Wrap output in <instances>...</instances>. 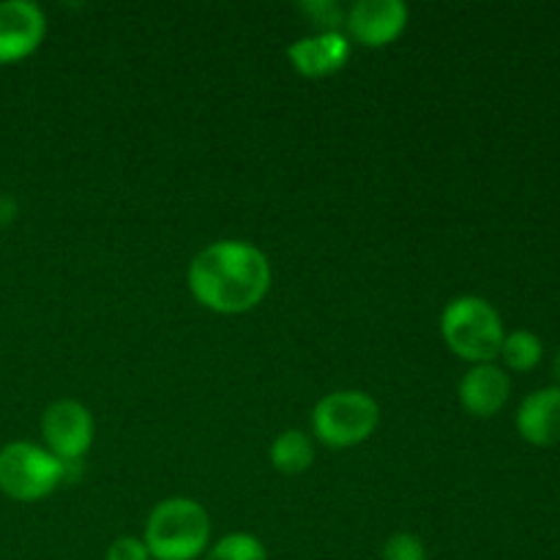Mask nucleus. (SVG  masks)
Segmentation results:
<instances>
[{"mask_svg":"<svg viewBox=\"0 0 560 560\" xmlns=\"http://www.w3.org/2000/svg\"><path fill=\"white\" fill-rule=\"evenodd\" d=\"M142 541L156 560H195L211 541V517L191 498H167L148 514Z\"/></svg>","mask_w":560,"mask_h":560,"instance_id":"2","label":"nucleus"},{"mask_svg":"<svg viewBox=\"0 0 560 560\" xmlns=\"http://www.w3.org/2000/svg\"><path fill=\"white\" fill-rule=\"evenodd\" d=\"M441 331L448 350L470 364H492L501 355L503 328L495 306L481 295H459L441 315Z\"/></svg>","mask_w":560,"mask_h":560,"instance_id":"3","label":"nucleus"},{"mask_svg":"<svg viewBox=\"0 0 560 560\" xmlns=\"http://www.w3.org/2000/svg\"><path fill=\"white\" fill-rule=\"evenodd\" d=\"M271 262L246 241H219L197 252L189 266V290L206 310L244 315L266 299Z\"/></svg>","mask_w":560,"mask_h":560,"instance_id":"1","label":"nucleus"},{"mask_svg":"<svg viewBox=\"0 0 560 560\" xmlns=\"http://www.w3.org/2000/svg\"><path fill=\"white\" fill-rule=\"evenodd\" d=\"M512 397V381L503 366L492 364H474L459 381V402L476 419H492L506 408Z\"/></svg>","mask_w":560,"mask_h":560,"instance_id":"9","label":"nucleus"},{"mask_svg":"<svg viewBox=\"0 0 560 560\" xmlns=\"http://www.w3.org/2000/svg\"><path fill=\"white\" fill-rule=\"evenodd\" d=\"M107 560H151L145 541L135 536H120L107 547Z\"/></svg>","mask_w":560,"mask_h":560,"instance_id":"17","label":"nucleus"},{"mask_svg":"<svg viewBox=\"0 0 560 560\" xmlns=\"http://www.w3.org/2000/svg\"><path fill=\"white\" fill-rule=\"evenodd\" d=\"M552 375H556V386H560V350L556 353V359H552Z\"/></svg>","mask_w":560,"mask_h":560,"instance_id":"19","label":"nucleus"},{"mask_svg":"<svg viewBox=\"0 0 560 560\" xmlns=\"http://www.w3.org/2000/svg\"><path fill=\"white\" fill-rule=\"evenodd\" d=\"M381 560H427V547L419 536L402 530L383 545Z\"/></svg>","mask_w":560,"mask_h":560,"instance_id":"15","label":"nucleus"},{"mask_svg":"<svg viewBox=\"0 0 560 560\" xmlns=\"http://www.w3.org/2000/svg\"><path fill=\"white\" fill-rule=\"evenodd\" d=\"M541 355H545V345L528 328H517V331H509L503 337L501 345V361L506 370L512 372H530L541 364Z\"/></svg>","mask_w":560,"mask_h":560,"instance_id":"13","label":"nucleus"},{"mask_svg":"<svg viewBox=\"0 0 560 560\" xmlns=\"http://www.w3.org/2000/svg\"><path fill=\"white\" fill-rule=\"evenodd\" d=\"M288 58L299 74L328 77L342 69L350 58V38L342 31L337 33H315V36L299 38L288 47Z\"/></svg>","mask_w":560,"mask_h":560,"instance_id":"10","label":"nucleus"},{"mask_svg":"<svg viewBox=\"0 0 560 560\" xmlns=\"http://www.w3.org/2000/svg\"><path fill=\"white\" fill-rule=\"evenodd\" d=\"M381 421V408L366 392H334L326 394L312 410L315 435L331 448H350L372 438Z\"/></svg>","mask_w":560,"mask_h":560,"instance_id":"5","label":"nucleus"},{"mask_svg":"<svg viewBox=\"0 0 560 560\" xmlns=\"http://www.w3.org/2000/svg\"><path fill=\"white\" fill-rule=\"evenodd\" d=\"M315 463V443L306 432L284 430L271 443V465L284 476H299Z\"/></svg>","mask_w":560,"mask_h":560,"instance_id":"12","label":"nucleus"},{"mask_svg":"<svg viewBox=\"0 0 560 560\" xmlns=\"http://www.w3.org/2000/svg\"><path fill=\"white\" fill-rule=\"evenodd\" d=\"M47 36V16L31 0L0 3V63H14L38 49Z\"/></svg>","mask_w":560,"mask_h":560,"instance_id":"7","label":"nucleus"},{"mask_svg":"<svg viewBox=\"0 0 560 560\" xmlns=\"http://www.w3.org/2000/svg\"><path fill=\"white\" fill-rule=\"evenodd\" d=\"M63 474L66 465L36 443L14 441L0 448V492L11 501L33 503L52 495Z\"/></svg>","mask_w":560,"mask_h":560,"instance_id":"4","label":"nucleus"},{"mask_svg":"<svg viewBox=\"0 0 560 560\" xmlns=\"http://www.w3.org/2000/svg\"><path fill=\"white\" fill-rule=\"evenodd\" d=\"M301 11L312 16L315 25H320L317 33H337L345 25V11L334 0H312V3H301Z\"/></svg>","mask_w":560,"mask_h":560,"instance_id":"16","label":"nucleus"},{"mask_svg":"<svg viewBox=\"0 0 560 560\" xmlns=\"http://www.w3.org/2000/svg\"><path fill=\"white\" fill-rule=\"evenodd\" d=\"M11 213H14V202H11V197H0V222H9Z\"/></svg>","mask_w":560,"mask_h":560,"instance_id":"18","label":"nucleus"},{"mask_svg":"<svg viewBox=\"0 0 560 560\" xmlns=\"http://www.w3.org/2000/svg\"><path fill=\"white\" fill-rule=\"evenodd\" d=\"M408 25V5L402 0H359L345 14L350 38L366 47H386L397 42Z\"/></svg>","mask_w":560,"mask_h":560,"instance_id":"8","label":"nucleus"},{"mask_svg":"<svg viewBox=\"0 0 560 560\" xmlns=\"http://www.w3.org/2000/svg\"><path fill=\"white\" fill-rule=\"evenodd\" d=\"M206 560H268V552L257 536L230 534L211 547Z\"/></svg>","mask_w":560,"mask_h":560,"instance_id":"14","label":"nucleus"},{"mask_svg":"<svg viewBox=\"0 0 560 560\" xmlns=\"http://www.w3.org/2000/svg\"><path fill=\"white\" fill-rule=\"evenodd\" d=\"M517 432L525 443L550 448L560 443V386L528 394L517 410Z\"/></svg>","mask_w":560,"mask_h":560,"instance_id":"11","label":"nucleus"},{"mask_svg":"<svg viewBox=\"0 0 560 560\" xmlns=\"http://www.w3.org/2000/svg\"><path fill=\"white\" fill-rule=\"evenodd\" d=\"M93 432H96V424H93L91 410L77 399H55L42 416L47 452L55 454L63 465L80 459L91 448Z\"/></svg>","mask_w":560,"mask_h":560,"instance_id":"6","label":"nucleus"}]
</instances>
